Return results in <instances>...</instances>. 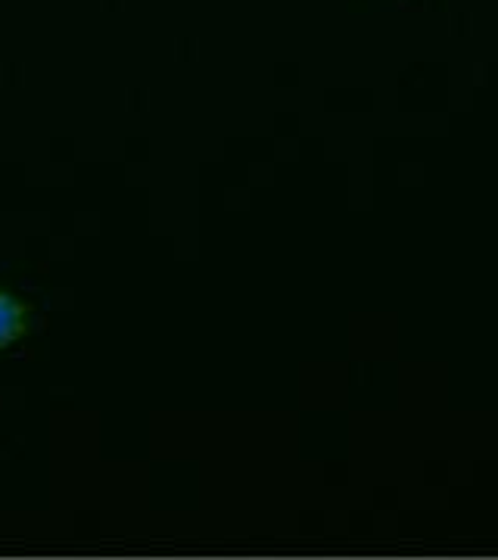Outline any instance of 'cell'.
<instances>
[{
  "mask_svg": "<svg viewBox=\"0 0 498 560\" xmlns=\"http://www.w3.org/2000/svg\"><path fill=\"white\" fill-rule=\"evenodd\" d=\"M32 327V308L28 302L0 287V352L16 346Z\"/></svg>",
  "mask_w": 498,
  "mask_h": 560,
  "instance_id": "cell-1",
  "label": "cell"
}]
</instances>
